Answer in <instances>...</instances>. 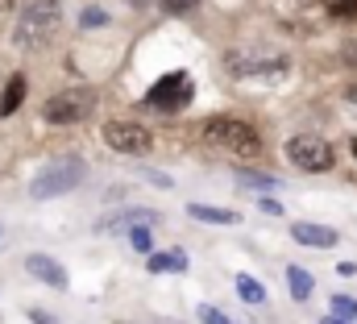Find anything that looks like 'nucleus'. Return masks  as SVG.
I'll list each match as a JSON object with an SVG mask.
<instances>
[{
	"label": "nucleus",
	"mask_w": 357,
	"mask_h": 324,
	"mask_svg": "<svg viewBox=\"0 0 357 324\" xmlns=\"http://www.w3.org/2000/svg\"><path fill=\"white\" fill-rule=\"evenodd\" d=\"M320 324H349V321H341V316L333 312V316H324V321H320Z\"/></svg>",
	"instance_id": "obj_27"
},
{
	"label": "nucleus",
	"mask_w": 357,
	"mask_h": 324,
	"mask_svg": "<svg viewBox=\"0 0 357 324\" xmlns=\"http://www.w3.org/2000/svg\"><path fill=\"white\" fill-rule=\"evenodd\" d=\"M158 4H162V8H167V13H191V8H195V0H158Z\"/></svg>",
	"instance_id": "obj_23"
},
{
	"label": "nucleus",
	"mask_w": 357,
	"mask_h": 324,
	"mask_svg": "<svg viewBox=\"0 0 357 324\" xmlns=\"http://www.w3.org/2000/svg\"><path fill=\"white\" fill-rule=\"evenodd\" d=\"M345 100H349V104L357 108V87H345Z\"/></svg>",
	"instance_id": "obj_26"
},
{
	"label": "nucleus",
	"mask_w": 357,
	"mask_h": 324,
	"mask_svg": "<svg viewBox=\"0 0 357 324\" xmlns=\"http://www.w3.org/2000/svg\"><path fill=\"white\" fill-rule=\"evenodd\" d=\"M354 154H357V138H354Z\"/></svg>",
	"instance_id": "obj_30"
},
{
	"label": "nucleus",
	"mask_w": 357,
	"mask_h": 324,
	"mask_svg": "<svg viewBox=\"0 0 357 324\" xmlns=\"http://www.w3.org/2000/svg\"><path fill=\"white\" fill-rule=\"evenodd\" d=\"M191 80L183 75V71H171V75H162V80L150 87V96H146V104L150 108H162V112H175V108H183L187 100H191Z\"/></svg>",
	"instance_id": "obj_8"
},
{
	"label": "nucleus",
	"mask_w": 357,
	"mask_h": 324,
	"mask_svg": "<svg viewBox=\"0 0 357 324\" xmlns=\"http://www.w3.org/2000/svg\"><path fill=\"white\" fill-rule=\"evenodd\" d=\"M150 270L162 274V270H187V253L183 249H162V253H150Z\"/></svg>",
	"instance_id": "obj_15"
},
{
	"label": "nucleus",
	"mask_w": 357,
	"mask_h": 324,
	"mask_svg": "<svg viewBox=\"0 0 357 324\" xmlns=\"http://www.w3.org/2000/svg\"><path fill=\"white\" fill-rule=\"evenodd\" d=\"M291 237L299 245H320V249H333L337 245V229L328 225H307V221H295L291 225Z\"/></svg>",
	"instance_id": "obj_11"
},
{
	"label": "nucleus",
	"mask_w": 357,
	"mask_h": 324,
	"mask_svg": "<svg viewBox=\"0 0 357 324\" xmlns=\"http://www.w3.org/2000/svg\"><path fill=\"white\" fill-rule=\"evenodd\" d=\"M333 312H337L341 321H357V304L349 295H333Z\"/></svg>",
	"instance_id": "obj_19"
},
{
	"label": "nucleus",
	"mask_w": 357,
	"mask_h": 324,
	"mask_svg": "<svg viewBox=\"0 0 357 324\" xmlns=\"http://www.w3.org/2000/svg\"><path fill=\"white\" fill-rule=\"evenodd\" d=\"M324 8L333 17H357V0H324Z\"/></svg>",
	"instance_id": "obj_21"
},
{
	"label": "nucleus",
	"mask_w": 357,
	"mask_h": 324,
	"mask_svg": "<svg viewBox=\"0 0 357 324\" xmlns=\"http://www.w3.org/2000/svg\"><path fill=\"white\" fill-rule=\"evenodd\" d=\"M287 159L291 166H299V170H307V175H324V170H333V146L324 142V138H316V133H295L291 142H287Z\"/></svg>",
	"instance_id": "obj_5"
},
{
	"label": "nucleus",
	"mask_w": 357,
	"mask_h": 324,
	"mask_svg": "<svg viewBox=\"0 0 357 324\" xmlns=\"http://www.w3.org/2000/svg\"><path fill=\"white\" fill-rule=\"evenodd\" d=\"M287 287H291V300L303 304V300H312V287L316 283H312V274L303 266H287Z\"/></svg>",
	"instance_id": "obj_13"
},
{
	"label": "nucleus",
	"mask_w": 357,
	"mask_h": 324,
	"mask_svg": "<svg viewBox=\"0 0 357 324\" xmlns=\"http://www.w3.org/2000/svg\"><path fill=\"white\" fill-rule=\"evenodd\" d=\"M262 212H270V216H278L282 208H278V200H262Z\"/></svg>",
	"instance_id": "obj_25"
},
{
	"label": "nucleus",
	"mask_w": 357,
	"mask_h": 324,
	"mask_svg": "<svg viewBox=\"0 0 357 324\" xmlns=\"http://www.w3.org/2000/svg\"><path fill=\"white\" fill-rule=\"evenodd\" d=\"M204 142L216 146V150H229V154H245V159L262 154L258 129H254L250 121H237V117H212V121L204 125Z\"/></svg>",
	"instance_id": "obj_2"
},
{
	"label": "nucleus",
	"mask_w": 357,
	"mask_h": 324,
	"mask_svg": "<svg viewBox=\"0 0 357 324\" xmlns=\"http://www.w3.org/2000/svg\"><path fill=\"white\" fill-rule=\"evenodd\" d=\"M225 67L237 80H274V75L287 71V59L282 54H229Z\"/></svg>",
	"instance_id": "obj_7"
},
{
	"label": "nucleus",
	"mask_w": 357,
	"mask_h": 324,
	"mask_svg": "<svg viewBox=\"0 0 357 324\" xmlns=\"http://www.w3.org/2000/svg\"><path fill=\"white\" fill-rule=\"evenodd\" d=\"M237 295L245 304H266V287L254 279V274H237Z\"/></svg>",
	"instance_id": "obj_16"
},
{
	"label": "nucleus",
	"mask_w": 357,
	"mask_h": 324,
	"mask_svg": "<svg viewBox=\"0 0 357 324\" xmlns=\"http://www.w3.org/2000/svg\"><path fill=\"white\" fill-rule=\"evenodd\" d=\"M79 25H84V29H100V25H108V13L96 8V4H88V8L79 13Z\"/></svg>",
	"instance_id": "obj_18"
},
{
	"label": "nucleus",
	"mask_w": 357,
	"mask_h": 324,
	"mask_svg": "<svg viewBox=\"0 0 357 324\" xmlns=\"http://www.w3.org/2000/svg\"><path fill=\"white\" fill-rule=\"evenodd\" d=\"M0 237H4V229H0Z\"/></svg>",
	"instance_id": "obj_31"
},
{
	"label": "nucleus",
	"mask_w": 357,
	"mask_h": 324,
	"mask_svg": "<svg viewBox=\"0 0 357 324\" xmlns=\"http://www.w3.org/2000/svg\"><path fill=\"white\" fill-rule=\"evenodd\" d=\"M63 25V0H29L21 21L13 25V46L17 50H42L54 42Z\"/></svg>",
	"instance_id": "obj_1"
},
{
	"label": "nucleus",
	"mask_w": 357,
	"mask_h": 324,
	"mask_svg": "<svg viewBox=\"0 0 357 324\" xmlns=\"http://www.w3.org/2000/svg\"><path fill=\"white\" fill-rule=\"evenodd\" d=\"M187 216L204 221V225H237L241 221L233 208H212V204H187Z\"/></svg>",
	"instance_id": "obj_12"
},
{
	"label": "nucleus",
	"mask_w": 357,
	"mask_h": 324,
	"mask_svg": "<svg viewBox=\"0 0 357 324\" xmlns=\"http://www.w3.org/2000/svg\"><path fill=\"white\" fill-rule=\"evenodd\" d=\"M25 270H29L33 279H42L46 287H67V270H63L50 253H29V258H25Z\"/></svg>",
	"instance_id": "obj_9"
},
{
	"label": "nucleus",
	"mask_w": 357,
	"mask_h": 324,
	"mask_svg": "<svg viewBox=\"0 0 357 324\" xmlns=\"http://www.w3.org/2000/svg\"><path fill=\"white\" fill-rule=\"evenodd\" d=\"M158 221H162V216H158L154 208H129V212H116V216H108L100 229H104V233H121V229L129 233L133 225H158Z\"/></svg>",
	"instance_id": "obj_10"
},
{
	"label": "nucleus",
	"mask_w": 357,
	"mask_h": 324,
	"mask_svg": "<svg viewBox=\"0 0 357 324\" xmlns=\"http://www.w3.org/2000/svg\"><path fill=\"white\" fill-rule=\"evenodd\" d=\"M13 4H17V0H0V8H13Z\"/></svg>",
	"instance_id": "obj_29"
},
{
	"label": "nucleus",
	"mask_w": 357,
	"mask_h": 324,
	"mask_svg": "<svg viewBox=\"0 0 357 324\" xmlns=\"http://www.w3.org/2000/svg\"><path fill=\"white\" fill-rule=\"evenodd\" d=\"M21 100H25V75H13L4 83V96H0V117H13Z\"/></svg>",
	"instance_id": "obj_14"
},
{
	"label": "nucleus",
	"mask_w": 357,
	"mask_h": 324,
	"mask_svg": "<svg viewBox=\"0 0 357 324\" xmlns=\"http://www.w3.org/2000/svg\"><path fill=\"white\" fill-rule=\"evenodd\" d=\"M29 316H33V324H59V321H54V316H50V312H42V308H33Z\"/></svg>",
	"instance_id": "obj_24"
},
{
	"label": "nucleus",
	"mask_w": 357,
	"mask_h": 324,
	"mask_svg": "<svg viewBox=\"0 0 357 324\" xmlns=\"http://www.w3.org/2000/svg\"><path fill=\"white\" fill-rule=\"evenodd\" d=\"M104 142L116 150V154H146L150 150V129L137 125V121H108L104 125Z\"/></svg>",
	"instance_id": "obj_6"
},
{
	"label": "nucleus",
	"mask_w": 357,
	"mask_h": 324,
	"mask_svg": "<svg viewBox=\"0 0 357 324\" xmlns=\"http://www.w3.org/2000/svg\"><path fill=\"white\" fill-rule=\"evenodd\" d=\"M84 175H88L84 159H54L46 170H38V175H33L29 196H33V200H54V196H67V191H75V187L84 183Z\"/></svg>",
	"instance_id": "obj_3"
},
{
	"label": "nucleus",
	"mask_w": 357,
	"mask_h": 324,
	"mask_svg": "<svg viewBox=\"0 0 357 324\" xmlns=\"http://www.w3.org/2000/svg\"><path fill=\"white\" fill-rule=\"evenodd\" d=\"M233 179H237L241 187H250V191H270V187H278L274 175H258V170H237Z\"/></svg>",
	"instance_id": "obj_17"
},
{
	"label": "nucleus",
	"mask_w": 357,
	"mask_h": 324,
	"mask_svg": "<svg viewBox=\"0 0 357 324\" xmlns=\"http://www.w3.org/2000/svg\"><path fill=\"white\" fill-rule=\"evenodd\" d=\"M91 112H96L91 87H63L59 96H50L42 104V121H50V125H79V121H91Z\"/></svg>",
	"instance_id": "obj_4"
},
{
	"label": "nucleus",
	"mask_w": 357,
	"mask_h": 324,
	"mask_svg": "<svg viewBox=\"0 0 357 324\" xmlns=\"http://www.w3.org/2000/svg\"><path fill=\"white\" fill-rule=\"evenodd\" d=\"M349 63H357V46H349Z\"/></svg>",
	"instance_id": "obj_28"
},
{
	"label": "nucleus",
	"mask_w": 357,
	"mask_h": 324,
	"mask_svg": "<svg viewBox=\"0 0 357 324\" xmlns=\"http://www.w3.org/2000/svg\"><path fill=\"white\" fill-rule=\"evenodd\" d=\"M195 316H199L204 324H233L225 312H220V308H212V304H199V308H195Z\"/></svg>",
	"instance_id": "obj_20"
},
{
	"label": "nucleus",
	"mask_w": 357,
	"mask_h": 324,
	"mask_svg": "<svg viewBox=\"0 0 357 324\" xmlns=\"http://www.w3.org/2000/svg\"><path fill=\"white\" fill-rule=\"evenodd\" d=\"M129 245L142 249V253H150V233H146V225H133V229H129Z\"/></svg>",
	"instance_id": "obj_22"
}]
</instances>
